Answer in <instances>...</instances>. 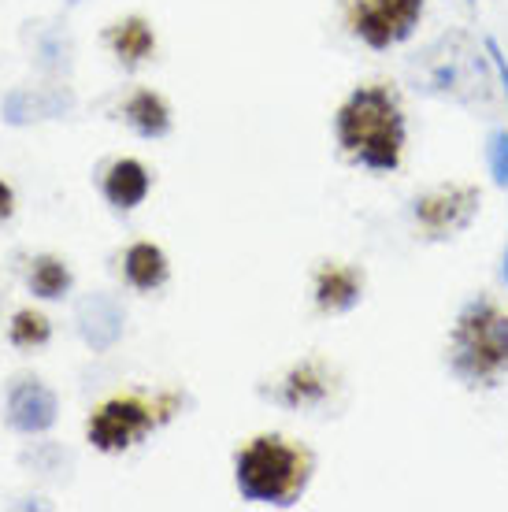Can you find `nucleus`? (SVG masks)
<instances>
[{
  "instance_id": "obj_1",
  "label": "nucleus",
  "mask_w": 508,
  "mask_h": 512,
  "mask_svg": "<svg viewBox=\"0 0 508 512\" xmlns=\"http://www.w3.org/2000/svg\"><path fill=\"white\" fill-rule=\"evenodd\" d=\"M334 134L342 153L364 171H397L405 160L408 123L386 86H360L349 93L334 116Z\"/></svg>"
},
{
  "instance_id": "obj_2",
  "label": "nucleus",
  "mask_w": 508,
  "mask_h": 512,
  "mask_svg": "<svg viewBox=\"0 0 508 512\" xmlns=\"http://www.w3.org/2000/svg\"><path fill=\"white\" fill-rule=\"evenodd\" d=\"M234 479L245 501L290 509L312 479V453L282 435H260L238 453Z\"/></svg>"
},
{
  "instance_id": "obj_3",
  "label": "nucleus",
  "mask_w": 508,
  "mask_h": 512,
  "mask_svg": "<svg viewBox=\"0 0 508 512\" xmlns=\"http://www.w3.org/2000/svg\"><path fill=\"white\" fill-rule=\"evenodd\" d=\"M449 368L468 386L494 383L508 368V312L486 297L460 308L449 334Z\"/></svg>"
},
{
  "instance_id": "obj_4",
  "label": "nucleus",
  "mask_w": 508,
  "mask_h": 512,
  "mask_svg": "<svg viewBox=\"0 0 508 512\" xmlns=\"http://www.w3.org/2000/svg\"><path fill=\"white\" fill-rule=\"evenodd\" d=\"M345 26L368 49H394L416 34L423 0H342Z\"/></svg>"
},
{
  "instance_id": "obj_5",
  "label": "nucleus",
  "mask_w": 508,
  "mask_h": 512,
  "mask_svg": "<svg viewBox=\"0 0 508 512\" xmlns=\"http://www.w3.org/2000/svg\"><path fill=\"white\" fill-rule=\"evenodd\" d=\"M427 71H423V90L442 93L453 101H471L475 93H483V56L468 49V38H442L427 52Z\"/></svg>"
},
{
  "instance_id": "obj_6",
  "label": "nucleus",
  "mask_w": 508,
  "mask_h": 512,
  "mask_svg": "<svg viewBox=\"0 0 508 512\" xmlns=\"http://www.w3.org/2000/svg\"><path fill=\"white\" fill-rule=\"evenodd\" d=\"M153 431V409L141 397H112L89 416L86 435L104 453H123Z\"/></svg>"
},
{
  "instance_id": "obj_7",
  "label": "nucleus",
  "mask_w": 508,
  "mask_h": 512,
  "mask_svg": "<svg viewBox=\"0 0 508 512\" xmlns=\"http://www.w3.org/2000/svg\"><path fill=\"white\" fill-rule=\"evenodd\" d=\"M483 193L475 186H438V190L416 197V223L423 227L427 238H457L460 231H468L471 219L479 216Z\"/></svg>"
},
{
  "instance_id": "obj_8",
  "label": "nucleus",
  "mask_w": 508,
  "mask_h": 512,
  "mask_svg": "<svg viewBox=\"0 0 508 512\" xmlns=\"http://www.w3.org/2000/svg\"><path fill=\"white\" fill-rule=\"evenodd\" d=\"M75 323H78V334H82V342L89 349H97V353H108V349L123 338V305L108 294H89L78 301L75 308Z\"/></svg>"
},
{
  "instance_id": "obj_9",
  "label": "nucleus",
  "mask_w": 508,
  "mask_h": 512,
  "mask_svg": "<svg viewBox=\"0 0 508 512\" xmlns=\"http://www.w3.org/2000/svg\"><path fill=\"white\" fill-rule=\"evenodd\" d=\"M8 420L23 435H41L56 423V394L41 379H15L8 394Z\"/></svg>"
},
{
  "instance_id": "obj_10",
  "label": "nucleus",
  "mask_w": 508,
  "mask_h": 512,
  "mask_svg": "<svg viewBox=\"0 0 508 512\" xmlns=\"http://www.w3.org/2000/svg\"><path fill=\"white\" fill-rule=\"evenodd\" d=\"M75 108V97L64 86H45V90H12L4 97V119L12 127H26L38 119L67 116Z\"/></svg>"
},
{
  "instance_id": "obj_11",
  "label": "nucleus",
  "mask_w": 508,
  "mask_h": 512,
  "mask_svg": "<svg viewBox=\"0 0 508 512\" xmlns=\"http://www.w3.org/2000/svg\"><path fill=\"white\" fill-rule=\"evenodd\" d=\"M364 297V275L349 264H323L316 275V308L323 316L353 312Z\"/></svg>"
},
{
  "instance_id": "obj_12",
  "label": "nucleus",
  "mask_w": 508,
  "mask_h": 512,
  "mask_svg": "<svg viewBox=\"0 0 508 512\" xmlns=\"http://www.w3.org/2000/svg\"><path fill=\"white\" fill-rule=\"evenodd\" d=\"M149 186H153V175L141 160H115L104 175V197L123 212L138 208L149 197Z\"/></svg>"
},
{
  "instance_id": "obj_13",
  "label": "nucleus",
  "mask_w": 508,
  "mask_h": 512,
  "mask_svg": "<svg viewBox=\"0 0 508 512\" xmlns=\"http://www.w3.org/2000/svg\"><path fill=\"white\" fill-rule=\"evenodd\" d=\"M108 45H112V52L119 56V64L138 67L141 60H149L156 52V34L141 15H130V19H119V23L108 30Z\"/></svg>"
},
{
  "instance_id": "obj_14",
  "label": "nucleus",
  "mask_w": 508,
  "mask_h": 512,
  "mask_svg": "<svg viewBox=\"0 0 508 512\" xmlns=\"http://www.w3.org/2000/svg\"><path fill=\"white\" fill-rule=\"evenodd\" d=\"M123 271L134 290H160L167 282V256L153 242H134L123 256Z\"/></svg>"
},
{
  "instance_id": "obj_15",
  "label": "nucleus",
  "mask_w": 508,
  "mask_h": 512,
  "mask_svg": "<svg viewBox=\"0 0 508 512\" xmlns=\"http://www.w3.org/2000/svg\"><path fill=\"white\" fill-rule=\"evenodd\" d=\"M331 390V379L323 372V364L319 360H305V364H297L290 375H286V383H282V401L293 405V409H308V405H319L323 397Z\"/></svg>"
},
{
  "instance_id": "obj_16",
  "label": "nucleus",
  "mask_w": 508,
  "mask_h": 512,
  "mask_svg": "<svg viewBox=\"0 0 508 512\" xmlns=\"http://www.w3.org/2000/svg\"><path fill=\"white\" fill-rule=\"evenodd\" d=\"M123 112H127V119L134 123L141 138H164V134H171V108L164 104L160 93L134 90L130 101L123 104Z\"/></svg>"
},
{
  "instance_id": "obj_17",
  "label": "nucleus",
  "mask_w": 508,
  "mask_h": 512,
  "mask_svg": "<svg viewBox=\"0 0 508 512\" xmlns=\"http://www.w3.org/2000/svg\"><path fill=\"white\" fill-rule=\"evenodd\" d=\"M30 290L45 301H56V297H64L71 290V271H67L64 260H56V256H41L34 260V271H30Z\"/></svg>"
},
{
  "instance_id": "obj_18",
  "label": "nucleus",
  "mask_w": 508,
  "mask_h": 512,
  "mask_svg": "<svg viewBox=\"0 0 508 512\" xmlns=\"http://www.w3.org/2000/svg\"><path fill=\"white\" fill-rule=\"evenodd\" d=\"M49 334H52V327H49V320L41 316V312H19L12 320V342L19 349H34V346H45L49 342Z\"/></svg>"
},
{
  "instance_id": "obj_19",
  "label": "nucleus",
  "mask_w": 508,
  "mask_h": 512,
  "mask_svg": "<svg viewBox=\"0 0 508 512\" xmlns=\"http://www.w3.org/2000/svg\"><path fill=\"white\" fill-rule=\"evenodd\" d=\"M486 160H490V175L501 190H508V130H494L490 145H486Z\"/></svg>"
},
{
  "instance_id": "obj_20",
  "label": "nucleus",
  "mask_w": 508,
  "mask_h": 512,
  "mask_svg": "<svg viewBox=\"0 0 508 512\" xmlns=\"http://www.w3.org/2000/svg\"><path fill=\"white\" fill-rule=\"evenodd\" d=\"M30 468H38L41 475H52V472H60V464H52V461H64V453H60V446H38V449H30L23 457Z\"/></svg>"
},
{
  "instance_id": "obj_21",
  "label": "nucleus",
  "mask_w": 508,
  "mask_h": 512,
  "mask_svg": "<svg viewBox=\"0 0 508 512\" xmlns=\"http://www.w3.org/2000/svg\"><path fill=\"white\" fill-rule=\"evenodd\" d=\"M483 49H486V60L494 64L497 78H501V86H505V97H508V60H505V52H501V45H497L494 38H486Z\"/></svg>"
},
{
  "instance_id": "obj_22",
  "label": "nucleus",
  "mask_w": 508,
  "mask_h": 512,
  "mask_svg": "<svg viewBox=\"0 0 508 512\" xmlns=\"http://www.w3.org/2000/svg\"><path fill=\"white\" fill-rule=\"evenodd\" d=\"M15 208V197H12V186L8 182H0V219H8Z\"/></svg>"
},
{
  "instance_id": "obj_23",
  "label": "nucleus",
  "mask_w": 508,
  "mask_h": 512,
  "mask_svg": "<svg viewBox=\"0 0 508 512\" xmlns=\"http://www.w3.org/2000/svg\"><path fill=\"white\" fill-rule=\"evenodd\" d=\"M501 282L508 286V249H505V260H501Z\"/></svg>"
},
{
  "instance_id": "obj_24",
  "label": "nucleus",
  "mask_w": 508,
  "mask_h": 512,
  "mask_svg": "<svg viewBox=\"0 0 508 512\" xmlns=\"http://www.w3.org/2000/svg\"><path fill=\"white\" fill-rule=\"evenodd\" d=\"M468 4H475V0H468Z\"/></svg>"
}]
</instances>
